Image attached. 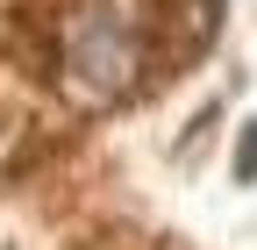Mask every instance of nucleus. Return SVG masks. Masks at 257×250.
Here are the masks:
<instances>
[{"instance_id": "1", "label": "nucleus", "mask_w": 257, "mask_h": 250, "mask_svg": "<svg viewBox=\"0 0 257 250\" xmlns=\"http://www.w3.org/2000/svg\"><path fill=\"white\" fill-rule=\"evenodd\" d=\"M64 57H72V79H79L86 93H121L128 79H136V29H128L121 8L93 0V8L72 22Z\"/></svg>"}, {"instance_id": "2", "label": "nucleus", "mask_w": 257, "mask_h": 250, "mask_svg": "<svg viewBox=\"0 0 257 250\" xmlns=\"http://www.w3.org/2000/svg\"><path fill=\"white\" fill-rule=\"evenodd\" d=\"M236 179H243V186H257V121L243 129V150H236Z\"/></svg>"}]
</instances>
